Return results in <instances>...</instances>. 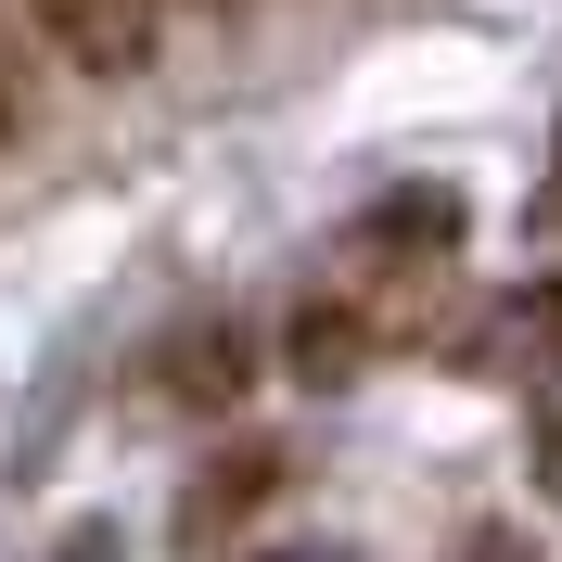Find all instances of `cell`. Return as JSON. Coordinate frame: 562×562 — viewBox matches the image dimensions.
Listing matches in <instances>:
<instances>
[{"label":"cell","mask_w":562,"mask_h":562,"mask_svg":"<svg viewBox=\"0 0 562 562\" xmlns=\"http://www.w3.org/2000/svg\"><path fill=\"white\" fill-rule=\"evenodd\" d=\"M140 384L167 396V409H231V396L256 384V333L244 319H179L167 346L140 358Z\"/></svg>","instance_id":"6da1fadb"},{"label":"cell","mask_w":562,"mask_h":562,"mask_svg":"<svg viewBox=\"0 0 562 562\" xmlns=\"http://www.w3.org/2000/svg\"><path fill=\"white\" fill-rule=\"evenodd\" d=\"M38 38L77 77H140L154 65V0H38Z\"/></svg>","instance_id":"7a4b0ae2"},{"label":"cell","mask_w":562,"mask_h":562,"mask_svg":"<svg viewBox=\"0 0 562 562\" xmlns=\"http://www.w3.org/2000/svg\"><path fill=\"white\" fill-rule=\"evenodd\" d=\"M281 473H294V448H269V435H256L244 460H205V473H192V512H179V537H231V512H256Z\"/></svg>","instance_id":"3957f363"},{"label":"cell","mask_w":562,"mask_h":562,"mask_svg":"<svg viewBox=\"0 0 562 562\" xmlns=\"http://www.w3.org/2000/svg\"><path fill=\"white\" fill-rule=\"evenodd\" d=\"M358 244L371 256H448L460 244V192H384V205L358 217Z\"/></svg>","instance_id":"277c9868"},{"label":"cell","mask_w":562,"mask_h":562,"mask_svg":"<svg viewBox=\"0 0 562 562\" xmlns=\"http://www.w3.org/2000/svg\"><path fill=\"white\" fill-rule=\"evenodd\" d=\"M294 371H307V384H346V371H358V319H333V307H319L307 333H294Z\"/></svg>","instance_id":"5b68a950"},{"label":"cell","mask_w":562,"mask_h":562,"mask_svg":"<svg viewBox=\"0 0 562 562\" xmlns=\"http://www.w3.org/2000/svg\"><path fill=\"white\" fill-rule=\"evenodd\" d=\"M256 562H346V550H319V537H294V550H256Z\"/></svg>","instance_id":"8992f818"},{"label":"cell","mask_w":562,"mask_h":562,"mask_svg":"<svg viewBox=\"0 0 562 562\" xmlns=\"http://www.w3.org/2000/svg\"><path fill=\"white\" fill-rule=\"evenodd\" d=\"M0 128H13V77H0Z\"/></svg>","instance_id":"52a82bcc"}]
</instances>
